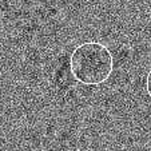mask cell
Here are the masks:
<instances>
[{"mask_svg": "<svg viewBox=\"0 0 151 151\" xmlns=\"http://www.w3.org/2000/svg\"><path fill=\"white\" fill-rule=\"evenodd\" d=\"M146 91H147L148 96H150V99H151V68H150V71H148L147 76H146Z\"/></svg>", "mask_w": 151, "mask_h": 151, "instance_id": "7a4b0ae2", "label": "cell"}, {"mask_svg": "<svg viewBox=\"0 0 151 151\" xmlns=\"http://www.w3.org/2000/svg\"><path fill=\"white\" fill-rule=\"evenodd\" d=\"M70 71L76 82L99 86L107 82L114 71V56L104 44L86 42L76 46L70 56Z\"/></svg>", "mask_w": 151, "mask_h": 151, "instance_id": "6da1fadb", "label": "cell"}]
</instances>
